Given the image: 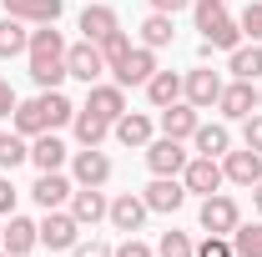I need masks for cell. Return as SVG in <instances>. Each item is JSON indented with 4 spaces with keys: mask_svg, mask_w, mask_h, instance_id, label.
Returning a JSON list of instances; mask_svg holds the SVG:
<instances>
[{
    "mask_svg": "<svg viewBox=\"0 0 262 257\" xmlns=\"http://www.w3.org/2000/svg\"><path fill=\"white\" fill-rule=\"evenodd\" d=\"M196 31H202V61H212V51H237L242 46V26L232 20L227 0H192Z\"/></svg>",
    "mask_w": 262,
    "mask_h": 257,
    "instance_id": "6da1fadb",
    "label": "cell"
},
{
    "mask_svg": "<svg viewBox=\"0 0 262 257\" xmlns=\"http://www.w3.org/2000/svg\"><path fill=\"white\" fill-rule=\"evenodd\" d=\"M26 56H31V81L40 91H56L66 81V40L56 26H40L31 31V46H26Z\"/></svg>",
    "mask_w": 262,
    "mask_h": 257,
    "instance_id": "7a4b0ae2",
    "label": "cell"
},
{
    "mask_svg": "<svg viewBox=\"0 0 262 257\" xmlns=\"http://www.w3.org/2000/svg\"><path fill=\"white\" fill-rule=\"evenodd\" d=\"M237 222H242V207H237L232 197H222V192L202 197V232H212V237H232Z\"/></svg>",
    "mask_w": 262,
    "mask_h": 257,
    "instance_id": "3957f363",
    "label": "cell"
},
{
    "mask_svg": "<svg viewBox=\"0 0 262 257\" xmlns=\"http://www.w3.org/2000/svg\"><path fill=\"white\" fill-rule=\"evenodd\" d=\"M101 71H106V56H101L96 40H81V46H66V76H76V81H86V86H96Z\"/></svg>",
    "mask_w": 262,
    "mask_h": 257,
    "instance_id": "277c9868",
    "label": "cell"
},
{
    "mask_svg": "<svg viewBox=\"0 0 262 257\" xmlns=\"http://www.w3.org/2000/svg\"><path fill=\"white\" fill-rule=\"evenodd\" d=\"M71 177H76V187H106L111 182V157L101 146H81L71 157Z\"/></svg>",
    "mask_w": 262,
    "mask_h": 257,
    "instance_id": "5b68a950",
    "label": "cell"
},
{
    "mask_svg": "<svg viewBox=\"0 0 262 257\" xmlns=\"http://www.w3.org/2000/svg\"><path fill=\"white\" fill-rule=\"evenodd\" d=\"M35 227H40V242H46L51 252H71V247L81 242V222H76L71 212H61V207L46 212V222H35Z\"/></svg>",
    "mask_w": 262,
    "mask_h": 257,
    "instance_id": "8992f818",
    "label": "cell"
},
{
    "mask_svg": "<svg viewBox=\"0 0 262 257\" xmlns=\"http://www.w3.org/2000/svg\"><path fill=\"white\" fill-rule=\"evenodd\" d=\"M217 96H222V76H217V71L196 66V71H187V76H182V101H192L196 111L217 106Z\"/></svg>",
    "mask_w": 262,
    "mask_h": 257,
    "instance_id": "52a82bcc",
    "label": "cell"
},
{
    "mask_svg": "<svg viewBox=\"0 0 262 257\" xmlns=\"http://www.w3.org/2000/svg\"><path fill=\"white\" fill-rule=\"evenodd\" d=\"M222 182H227V177H222V161L217 157H192L187 166H182V187L196 192V197H212Z\"/></svg>",
    "mask_w": 262,
    "mask_h": 257,
    "instance_id": "ba28073f",
    "label": "cell"
},
{
    "mask_svg": "<svg viewBox=\"0 0 262 257\" xmlns=\"http://www.w3.org/2000/svg\"><path fill=\"white\" fill-rule=\"evenodd\" d=\"M157 71H162V66H157V51H151V46H136V51H126V61L116 66L111 76H116V86H146Z\"/></svg>",
    "mask_w": 262,
    "mask_h": 257,
    "instance_id": "9c48e42d",
    "label": "cell"
},
{
    "mask_svg": "<svg viewBox=\"0 0 262 257\" xmlns=\"http://www.w3.org/2000/svg\"><path fill=\"white\" fill-rule=\"evenodd\" d=\"M187 152H182V141L177 136H162V141H146V166L157 172V177H182V166H187Z\"/></svg>",
    "mask_w": 262,
    "mask_h": 257,
    "instance_id": "30bf717a",
    "label": "cell"
},
{
    "mask_svg": "<svg viewBox=\"0 0 262 257\" xmlns=\"http://www.w3.org/2000/svg\"><path fill=\"white\" fill-rule=\"evenodd\" d=\"M222 177L237 182V187H257L262 182V152H252V146L227 152V157H222Z\"/></svg>",
    "mask_w": 262,
    "mask_h": 257,
    "instance_id": "8fae6325",
    "label": "cell"
},
{
    "mask_svg": "<svg viewBox=\"0 0 262 257\" xmlns=\"http://www.w3.org/2000/svg\"><path fill=\"white\" fill-rule=\"evenodd\" d=\"M217 106H222L227 121H247V116L257 111V86H252V81H232V86H222Z\"/></svg>",
    "mask_w": 262,
    "mask_h": 257,
    "instance_id": "7c38bea8",
    "label": "cell"
},
{
    "mask_svg": "<svg viewBox=\"0 0 262 257\" xmlns=\"http://www.w3.org/2000/svg\"><path fill=\"white\" fill-rule=\"evenodd\" d=\"M66 0H5V15L26 20V26H56Z\"/></svg>",
    "mask_w": 262,
    "mask_h": 257,
    "instance_id": "4fadbf2b",
    "label": "cell"
},
{
    "mask_svg": "<svg viewBox=\"0 0 262 257\" xmlns=\"http://www.w3.org/2000/svg\"><path fill=\"white\" fill-rule=\"evenodd\" d=\"M146 212H151V207H146V197H136V192H121L116 197V202H111V212H106V217H111V227H116V232H141V222H146Z\"/></svg>",
    "mask_w": 262,
    "mask_h": 257,
    "instance_id": "5bb4252c",
    "label": "cell"
},
{
    "mask_svg": "<svg viewBox=\"0 0 262 257\" xmlns=\"http://www.w3.org/2000/svg\"><path fill=\"white\" fill-rule=\"evenodd\" d=\"M106 212H111V202H106L101 187H76V192H71V217L81 227H96Z\"/></svg>",
    "mask_w": 262,
    "mask_h": 257,
    "instance_id": "9a60e30c",
    "label": "cell"
},
{
    "mask_svg": "<svg viewBox=\"0 0 262 257\" xmlns=\"http://www.w3.org/2000/svg\"><path fill=\"white\" fill-rule=\"evenodd\" d=\"M35 242H40V227H35L31 217H15V212H10V222H5V232H0V247H5L10 257H26Z\"/></svg>",
    "mask_w": 262,
    "mask_h": 257,
    "instance_id": "2e32d148",
    "label": "cell"
},
{
    "mask_svg": "<svg viewBox=\"0 0 262 257\" xmlns=\"http://www.w3.org/2000/svg\"><path fill=\"white\" fill-rule=\"evenodd\" d=\"M71 192H76V187H71V177H61V172H40V177H35V187H31V197L46 207V212L66 207V202H71Z\"/></svg>",
    "mask_w": 262,
    "mask_h": 257,
    "instance_id": "e0dca14e",
    "label": "cell"
},
{
    "mask_svg": "<svg viewBox=\"0 0 262 257\" xmlns=\"http://www.w3.org/2000/svg\"><path fill=\"white\" fill-rule=\"evenodd\" d=\"M196 126H202V116H196L192 101H171V106H162V136H177V141H187Z\"/></svg>",
    "mask_w": 262,
    "mask_h": 257,
    "instance_id": "ac0fdd59",
    "label": "cell"
},
{
    "mask_svg": "<svg viewBox=\"0 0 262 257\" xmlns=\"http://www.w3.org/2000/svg\"><path fill=\"white\" fill-rule=\"evenodd\" d=\"M111 136H116L121 146H146V141H151V116H141V111H121V116L111 121Z\"/></svg>",
    "mask_w": 262,
    "mask_h": 257,
    "instance_id": "d6986e66",
    "label": "cell"
},
{
    "mask_svg": "<svg viewBox=\"0 0 262 257\" xmlns=\"http://www.w3.org/2000/svg\"><path fill=\"white\" fill-rule=\"evenodd\" d=\"M141 197H146V207H151V212H177V207L187 202V187H182L177 177H157Z\"/></svg>",
    "mask_w": 262,
    "mask_h": 257,
    "instance_id": "ffe728a7",
    "label": "cell"
},
{
    "mask_svg": "<svg viewBox=\"0 0 262 257\" xmlns=\"http://www.w3.org/2000/svg\"><path fill=\"white\" fill-rule=\"evenodd\" d=\"M31 161L40 166V172H61L66 166V141L56 136V131H40L31 141Z\"/></svg>",
    "mask_w": 262,
    "mask_h": 257,
    "instance_id": "44dd1931",
    "label": "cell"
},
{
    "mask_svg": "<svg viewBox=\"0 0 262 257\" xmlns=\"http://www.w3.org/2000/svg\"><path fill=\"white\" fill-rule=\"evenodd\" d=\"M86 111H96V116H106V121H116V116L126 111V86H91Z\"/></svg>",
    "mask_w": 262,
    "mask_h": 257,
    "instance_id": "7402d4cb",
    "label": "cell"
},
{
    "mask_svg": "<svg viewBox=\"0 0 262 257\" xmlns=\"http://www.w3.org/2000/svg\"><path fill=\"white\" fill-rule=\"evenodd\" d=\"M192 141H196V157H227V152H232V131L222 126V121H212V126H196V131H192Z\"/></svg>",
    "mask_w": 262,
    "mask_h": 257,
    "instance_id": "603a6c76",
    "label": "cell"
},
{
    "mask_svg": "<svg viewBox=\"0 0 262 257\" xmlns=\"http://www.w3.org/2000/svg\"><path fill=\"white\" fill-rule=\"evenodd\" d=\"M81 31H86V40H106L111 31H121L116 26V10L111 5H86L81 10Z\"/></svg>",
    "mask_w": 262,
    "mask_h": 257,
    "instance_id": "cb8c5ba5",
    "label": "cell"
},
{
    "mask_svg": "<svg viewBox=\"0 0 262 257\" xmlns=\"http://www.w3.org/2000/svg\"><path fill=\"white\" fill-rule=\"evenodd\" d=\"M71 126H76V141H81V146H101V141L111 136V121L96 116V111H86V106L76 111V121H71Z\"/></svg>",
    "mask_w": 262,
    "mask_h": 257,
    "instance_id": "d4e9b609",
    "label": "cell"
},
{
    "mask_svg": "<svg viewBox=\"0 0 262 257\" xmlns=\"http://www.w3.org/2000/svg\"><path fill=\"white\" fill-rule=\"evenodd\" d=\"M146 101L162 111V106H171V101H182V76L177 71H157L151 81H146Z\"/></svg>",
    "mask_w": 262,
    "mask_h": 257,
    "instance_id": "484cf974",
    "label": "cell"
},
{
    "mask_svg": "<svg viewBox=\"0 0 262 257\" xmlns=\"http://www.w3.org/2000/svg\"><path fill=\"white\" fill-rule=\"evenodd\" d=\"M40 131H51V116H46L40 96L20 101V106H15V136H40Z\"/></svg>",
    "mask_w": 262,
    "mask_h": 257,
    "instance_id": "4316f807",
    "label": "cell"
},
{
    "mask_svg": "<svg viewBox=\"0 0 262 257\" xmlns=\"http://www.w3.org/2000/svg\"><path fill=\"white\" fill-rule=\"evenodd\" d=\"M31 46V31H26V20H15V15H5L0 20V61H10V56H20Z\"/></svg>",
    "mask_w": 262,
    "mask_h": 257,
    "instance_id": "83f0119b",
    "label": "cell"
},
{
    "mask_svg": "<svg viewBox=\"0 0 262 257\" xmlns=\"http://www.w3.org/2000/svg\"><path fill=\"white\" fill-rule=\"evenodd\" d=\"M227 66H232L237 81H257V76H262V46H257V40H252V46H237Z\"/></svg>",
    "mask_w": 262,
    "mask_h": 257,
    "instance_id": "f1b7e54d",
    "label": "cell"
},
{
    "mask_svg": "<svg viewBox=\"0 0 262 257\" xmlns=\"http://www.w3.org/2000/svg\"><path fill=\"white\" fill-rule=\"evenodd\" d=\"M171 15L166 10H151L146 20H141V46H151V51H162V46H171Z\"/></svg>",
    "mask_w": 262,
    "mask_h": 257,
    "instance_id": "f546056e",
    "label": "cell"
},
{
    "mask_svg": "<svg viewBox=\"0 0 262 257\" xmlns=\"http://www.w3.org/2000/svg\"><path fill=\"white\" fill-rule=\"evenodd\" d=\"M232 252H237V257H262V222H252V227L237 222V232H232Z\"/></svg>",
    "mask_w": 262,
    "mask_h": 257,
    "instance_id": "4dcf8cb0",
    "label": "cell"
},
{
    "mask_svg": "<svg viewBox=\"0 0 262 257\" xmlns=\"http://www.w3.org/2000/svg\"><path fill=\"white\" fill-rule=\"evenodd\" d=\"M101 46V56H106V71H116V66L126 61V51H131V40H126V31H111L106 40H96Z\"/></svg>",
    "mask_w": 262,
    "mask_h": 257,
    "instance_id": "1f68e13d",
    "label": "cell"
},
{
    "mask_svg": "<svg viewBox=\"0 0 262 257\" xmlns=\"http://www.w3.org/2000/svg\"><path fill=\"white\" fill-rule=\"evenodd\" d=\"M157 257H196V247H192V237H187V232H162Z\"/></svg>",
    "mask_w": 262,
    "mask_h": 257,
    "instance_id": "d6a6232c",
    "label": "cell"
},
{
    "mask_svg": "<svg viewBox=\"0 0 262 257\" xmlns=\"http://www.w3.org/2000/svg\"><path fill=\"white\" fill-rule=\"evenodd\" d=\"M20 161H31V146H26L20 136H5V146H0V166H20Z\"/></svg>",
    "mask_w": 262,
    "mask_h": 257,
    "instance_id": "836d02e7",
    "label": "cell"
},
{
    "mask_svg": "<svg viewBox=\"0 0 262 257\" xmlns=\"http://www.w3.org/2000/svg\"><path fill=\"white\" fill-rule=\"evenodd\" d=\"M237 26H242V35H252V40H262V0H252L242 15H237Z\"/></svg>",
    "mask_w": 262,
    "mask_h": 257,
    "instance_id": "e575fe53",
    "label": "cell"
},
{
    "mask_svg": "<svg viewBox=\"0 0 262 257\" xmlns=\"http://www.w3.org/2000/svg\"><path fill=\"white\" fill-rule=\"evenodd\" d=\"M196 257H237V252H232V237H212L207 232V242L196 247Z\"/></svg>",
    "mask_w": 262,
    "mask_h": 257,
    "instance_id": "d590c367",
    "label": "cell"
},
{
    "mask_svg": "<svg viewBox=\"0 0 262 257\" xmlns=\"http://www.w3.org/2000/svg\"><path fill=\"white\" fill-rule=\"evenodd\" d=\"M242 141H247L252 152H262V111H252V116L242 121Z\"/></svg>",
    "mask_w": 262,
    "mask_h": 257,
    "instance_id": "8d00e7d4",
    "label": "cell"
},
{
    "mask_svg": "<svg viewBox=\"0 0 262 257\" xmlns=\"http://www.w3.org/2000/svg\"><path fill=\"white\" fill-rule=\"evenodd\" d=\"M111 257H157V252H151V247H146L141 237H126V242H121V247H116Z\"/></svg>",
    "mask_w": 262,
    "mask_h": 257,
    "instance_id": "74e56055",
    "label": "cell"
},
{
    "mask_svg": "<svg viewBox=\"0 0 262 257\" xmlns=\"http://www.w3.org/2000/svg\"><path fill=\"white\" fill-rule=\"evenodd\" d=\"M10 212H15V182L0 177V217H10Z\"/></svg>",
    "mask_w": 262,
    "mask_h": 257,
    "instance_id": "f35d334b",
    "label": "cell"
},
{
    "mask_svg": "<svg viewBox=\"0 0 262 257\" xmlns=\"http://www.w3.org/2000/svg\"><path fill=\"white\" fill-rule=\"evenodd\" d=\"M71 252H76V257H111L116 247H106V242H76Z\"/></svg>",
    "mask_w": 262,
    "mask_h": 257,
    "instance_id": "ab89813d",
    "label": "cell"
},
{
    "mask_svg": "<svg viewBox=\"0 0 262 257\" xmlns=\"http://www.w3.org/2000/svg\"><path fill=\"white\" fill-rule=\"evenodd\" d=\"M15 106H20V101L10 91V81H0V116H15Z\"/></svg>",
    "mask_w": 262,
    "mask_h": 257,
    "instance_id": "60d3db41",
    "label": "cell"
},
{
    "mask_svg": "<svg viewBox=\"0 0 262 257\" xmlns=\"http://www.w3.org/2000/svg\"><path fill=\"white\" fill-rule=\"evenodd\" d=\"M192 0H151V10H166V15H177V10H187Z\"/></svg>",
    "mask_w": 262,
    "mask_h": 257,
    "instance_id": "b9f144b4",
    "label": "cell"
},
{
    "mask_svg": "<svg viewBox=\"0 0 262 257\" xmlns=\"http://www.w3.org/2000/svg\"><path fill=\"white\" fill-rule=\"evenodd\" d=\"M252 207H257V212H262V182H257V187H252Z\"/></svg>",
    "mask_w": 262,
    "mask_h": 257,
    "instance_id": "7bdbcfd3",
    "label": "cell"
},
{
    "mask_svg": "<svg viewBox=\"0 0 262 257\" xmlns=\"http://www.w3.org/2000/svg\"><path fill=\"white\" fill-rule=\"evenodd\" d=\"M257 111H262V86H257Z\"/></svg>",
    "mask_w": 262,
    "mask_h": 257,
    "instance_id": "ee69618b",
    "label": "cell"
},
{
    "mask_svg": "<svg viewBox=\"0 0 262 257\" xmlns=\"http://www.w3.org/2000/svg\"><path fill=\"white\" fill-rule=\"evenodd\" d=\"M0 146H5V131H0Z\"/></svg>",
    "mask_w": 262,
    "mask_h": 257,
    "instance_id": "f6af8a7d",
    "label": "cell"
},
{
    "mask_svg": "<svg viewBox=\"0 0 262 257\" xmlns=\"http://www.w3.org/2000/svg\"><path fill=\"white\" fill-rule=\"evenodd\" d=\"M0 257H10V252H5V247H0Z\"/></svg>",
    "mask_w": 262,
    "mask_h": 257,
    "instance_id": "bcb514c9",
    "label": "cell"
},
{
    "mask_svg": "<svg viewBox=\"0 0 262 257\" xmlns=\"http://www.w3.org/2000/svg\"><path fill=\"white\" fill-rule=\"evenodd\" d=\"M0 232H5V227H0Z\"/></svg>",
    "mask_w": 262,
    "mask_h": 257,
    "instance_id": "7dc6e473",
    "label": "cell"
}]
</instances>
